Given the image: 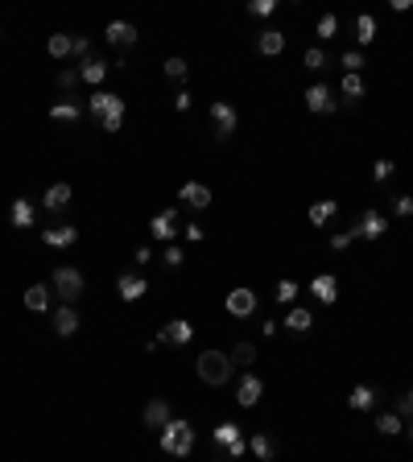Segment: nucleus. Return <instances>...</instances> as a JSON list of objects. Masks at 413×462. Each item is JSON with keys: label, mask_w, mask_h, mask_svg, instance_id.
Listing matches in <instances>:
<instances>
[{"label": "nucleus", "mask_w": 413, "mask_h": 462, "mask_svg": "<svg viewBox=\"0 0 413 462\" xmlns=\"http://www.w3.org/2000/svg\"><path fill=\"white\" fill-rule=\"evenodd\" d=\"M162 438H157V446L166 450V454H174V458H186V454H195V425L186 421V417H174L166 429H157Z\"/></svg>", "instance_id": "obj_1"}, {"label": "nucleus", "mask_w": 413, "mask_h": 462, "mask_svg": "<svg viewBox=\"0 0 413 462\" xmlns=\"http://www.w3.org/2000/svg\"><path fill=\"white\" fill-rule=\"evenodd\" d=\"M87 112L99 120L103 132H120L124 128V99L112 96V91H96V96L87 99Z\"/></svg>", "instance_id": "obj_2"}, {"label": "nucleus", "mask_w": 413, "mask_h": 462, "mask_svg": "<svg viewBox=\"0 0 413 462\" xmlns=\"http://www.w3.org/2000/svg\"><path fill=\"white\" fill-rule=\"evenodd\" d=\"M195 371H198V380L203 384H211V388H219V384H227L232 380V355H223V351H203L195 359Z\"/></svg>", "instance_id": "obj_3"}, {"label": "nucleus", "mask_w": 413, "mask_h": 462, "mask_svg": "<svg viewBox=\"0 0 413 462\" xmlns=\"http://www.w3.org/2000/svg\"><path fill=\"white\" fill-rule=\"evenodd\" d=\"M50 289H54V297H62V306H74L83 297V289H87V281H83V272L74 265H58L54 277H50Z\"/></svg>", "instance_id": "obj_4"}, {"label": "nucleus", "mask_w": 413, "mask_h": 462, "mask_svg": "<svg viewBox=\"0 0 413 462\" xmlns=\"http://www.w3.org/2000/svg\"><path fill=\"white\" fill-rule=\"evenodd\" d=\"M215 446L227 450V458H244L248 454V438H240V425L236 421H219L215 425Z\"/></svg>", "instance_id": "obj_5"}, {"label": "nucleus", "mask_w": 413, "mask_h": 462, "mask_svg": "<svg viewBox=\"0 0 413 462\" xmlns=\"http://www.w3.org/2000/svg\"><path fill=\"white\" fill-rule=\"evenodd\" d=\"M339 108V99H335V91L327 87V83H310L306 87V112H315V116H331Z\"/></svg>", "instance_id": "obj_6"}, {"label": "nucleus", "mask_w": 413, "mask_h": 462, "mask_svg": "<svg viewBox=\"0 0 413 462\" xmlns=\"http://www.w3.org/2000/svg\"><path fill=\"white\" fill-rule=\"evenodd\" d=\"M211 124H215L219 141H227V137L236 132V124H240V112H236L227 99H215V103H211Z\"/></svg>", "instance_id": "obj_7"}, {"label": "nucleus", "mask_w": 413, "mask_h": 462, "mask_svg": "<svg viewBox=\"0 0 413 462\" xmlns=\"http://www.w3.org/2000/svg\"><path fill=\"white\" fill-rule=\"evenodd\" d=\"M149 231H153V240H166V243L178 240V231H182L178 207H166V211H157V215H153V223H149Z\"/></svg>", "instance_id": "obj_8"}, {"label": "nucleus", "mask_w": 413, "mask_h": 462, "mask_svg": "<svg viewBox=\"0 0 413 462\" xmlns=\"http://www.w3.org/2000/svg\"><path fill=\"white\" fill-rule=\"evenodd\" d=\"M256 301H261V297L248 289V285H240V289L227 293L223 306H227V314H232V318H252V314H256Z\"/></svg>", "instance_id": "obj_9"}, {"label": "nucleus", "mask_w": 413, "mask_h": 462, "mask_svg": "<svg viewBox=\"0 0 413 462\" xmlns=\"http://www.w3.org/2000/svg\"><path fill=\"white\" fill-rule=\"evenodd\" d=\"M103 42H108V46H116V50H132L137 42H141V33H137L128 21H112L108 29H103Z\"/></svg>", "instance_id": "obj_10"}, {"label": "nucleus", "mask_w": 413, "mask_h": 462, "mask_svg": "<svg viewBox=\"0 0 413 462\" xmlns=\"http://www.w3.org/2000/svg\"><path fill=\"white\" fill-rule=\"evenodd\" d=\"M261 392H265V380L252 376V371H244L240 384H236V405H240V409H252V405L261 400Z\"/></svg>", "instance_id": "obj_11"}, {"label": "nucleus", "mask_w": 413, "mask_h": 462, "mask_svg": "<svg viewBox=\"0 0 413 462\" xmlns=\"http://www.w3.org/2000/svg\"><path fill=\"white\" fill-rule=\"evenodd\" d=\"M116 293H120V301H141L149 293V281L141 272H120L116 277Z\"/></svg>", "instance_id": "obj_12"}, {"label": "nucleus", "mask_w": 413, "mask_h": 462, "mask_svg": "<svg viewBox=\"0 0 413 462\" xmlns=\"http://www.w3.org/2000/svg\"><path fill=\"white\" fill-rule=\"evenodd\" d=\"M141 421H145L149 429H166L174 421V413H170V400H162V396H153L145 405V413H141Z\"/></svg>", "instance_id": "obj_13"}, {"label": "nucleus", "mask_w": 413, "mask_h": 462, "mask_svg": "<svg viewBox=\"0 0 413 462\" xmlns=\"http://www.w3.org/2000/svg\"><path fill=\"white\" fill-rule=\"evenodd\" d=\"M54 335L58 339H74L79 335V310L74 306H58L54 310Z\"/></svg>", "instance_id": "obj_14"}, {"label": "nucleus", "mask_w": 413, "mask_h": 462, "mask_svg": "<svg viewBox=\"0 0 413 462\" xmlns=\"http://www.w3.org/2000/svg\"><path fill=\"white\" fill-rule=\"evenodd\" d=\"M178 198H182L191 211H207V207H211V186H203V182H186V186L178 190Z\"/></svg>", "instance_id": "obj_15"}, {"label": "nucleus", "mask_w": 413, "mask_h": 462, "mask_svg": "<svg viewBox=\"0 0 413 462\" xmlns=\"http://www.w3.org/2000/svg\"><path fill=\"white\" fill-rule=\"evenodd\" d=\"M310 293H315L322 306H335V301H339V281H335L331 272H318L315 281H310Z\"/></svg>", "instance_id": "obj_16"}, {"label": "nucleus", "mask_w": 413, "mask_h": 462, "mask_svg": "<svg viewBox=\"0 0 413 462\" xmlns=\"http://www.w3.org/2000/svg\"><path fill=\"white\" fill-rule=\"evenodd\" d=\"M9 219H13V227L29 231V227H33V219H38V207H33V198H13V207H9Z\"/></svg>", "instance_id": "obj_17"}, {"label": "nucleus", "mask_w": 413, "mask_h": 462, "mask_svg": "<svg viewBox=\"0 0 413 462\" xmlns=\"http://www.w3.org/2000/svg\"><path fill=\"white\" fill-rule=\"evenodd\" d=\"M191 339H195V326H191L186 318H174L170 326H166V330L157 335V342H174V347H186Z\"/></svg>", "instance_id": "obj_18"}, {"label": "nucleus", "mask_w": 413, "mask_h": 462, "mask_svg": "<svg viewBox=\"0 0 413 462\" xmlns=\"http://www.w3.org/2000/svg\"><path fill=\"white\" fill-rule=\"evenodd\" d=\"M71 198H74L71 182H54L46 195H42V207H46V211H67V207H71Z\"/></svg>", "instance_id": "obj_19"}, {"label": "nucleus", "mask_w": 413, "mask_h": 462, "mask_svg": "<svg viewBox=\"0 0 413 462\" xmlns=\"http://www.w3.org/2000/svg\"><path fill=\"white\" fill-rule=\"evenodd\" d=\"M256 50H261L265 58H277V54L285 50V33H281V29H273V25L261 29V33H256Z\"/></svg>", "instance_id": "obj_20"}, {"label": "nucleus", "mask_w": 413, "mask_h": 462, "mask_svg": "<svg viewBox=\"0 0 413 462\" xmlns=\"http://www.w3.org/2000/svg\"><path fill=\"white\" fill-rule=\"evenodd\" d=\"M360 240H380L385 231H389V219L380 215V211H364V219H360Z\"/></svg>", "instance_id": "obj_21"}, {"label": "nucleus", "mask_w": 413, "mask_h": 462, "mask_svg": "<svg viewBox=\"0 0 413 462\" xmlns=\"http://www.w3.org/2000/svg\"><path fill=\"white\" fill-rule=\"evenodd\" d=\"M74 240H79V231H74L71 223H58V227L42 231V243H46V248H71Z\"/></svg>", "instance_id": "obj_22"}, {"label": "nucleus", "mask_w": 413, "mask_h": 462, "mask_svg": "<svg viewBox=\"0 0 413 462\" xmlns=\"http://www.w3.org/2000/svg\"><path fill=\"white\" fill-rule=\"evenodd\" d=\"M50 297H54V289H50V285H29V289H25V310H33V314H46V310H50Z\"/></svg>", "instance_id": "obj_23"}, {"label": "nucleus", "mask_w": 413, "mask_h": 462, "mask_svg": "<svg viewBox=\"0 0 413 462\" xmlns=\"http://www.w3.org/2000/svg\"><path fill=\"white\" fill-rule=\"evenodd\" d=\"M376 400H380V392L368 388V384H356V388H351V396H347V405H351L356 413H368V409H376Z\"/></svg>", "instance_id": "obj_24"}, {"label": "nucleus", "mask_w": 413, "mask_h": 462, "mask_svg": "<svg viewBox=\"0 0 413 462\" xmlns=\"http://www.w3.org/2000/svg\"><path fill=\"white\" fill-rule=\"evenodd\" d=\"M285 330H293V335H310V330H315V314L302 310V306H293L290 314H285Z\"/></svg>", "instance_id": "obj_25"}, {"label": "nucleus", "mask_w": 413, "mask_h": 462, "mask_svg": "<svg viewBox=\"0 0 413 462\" xmlns=\"http://www.w3.org/2000/svg\"><path fill=\"white\" fill-rule=\"evenodd\" d=\"M376 33H380V25H376V17H368V13H360V17H356V42H360V46H372V42H376Z\"/></svg>", "instance_id": "obj_26"}, {"label": "nucleus", "mask_w": 413, "mask_h": 462, "mask_svg": "<svg viewBox=\"0 0 413 462\" xmlns=\"http://www.w3.org/2000/svg\"><path fill=\"white\" fill-rule=\"evenodd\" d=\"M108 71H112V67H108V62H103V58H87V62H83V67H79V74H83V83H103V79H108Z\"/></svg>", "instance_id": "obj_27"}, {"label": "nucleus", "mask_w": 413, "mask_h": 462, "mask_svg": "<svg viewBox=\"0 0 413 462\" xmlns=\"http://www.w3.org/2000/svg\"><path fill=\"white\" fill-rule=\"evenodd\" d=\"M339 96H343V103H356V99L364 96V74H343V79H339Z\"/></svg>", "instance_id": "obj_28"}, {"label": "nucleus", "mask_w": 413, "mask_h": 462, "mask_svg": "<svg viewBox=\"0 0 413 462\" xmlns=\"http://www.w3.org/2000/svg\"><path fill=\"white\" fill-rule=\"evenodd\" d=\"M248 450H252V454H256V458H273V454H277V441L268 438V434H252V438H248Z\"/></svg>", "instance_id": "obj_29"}, {"label": "nucleus", "mask_w": 413, "mask_h": 462, "mask_svg": "<svg viewBox=\"0 0 413 462\" xmlns=\"http://www.w3.org/2000/svg\"><path fill=\"white\" fill-rule=\"evenodd\" d=\"M315 37H318V42H331V37H339V17H335V13H322V17H318V25H315Z\"/></svg>", "instance_id": "obj_30"}, {"label": "nucleus", "mask_w": 413, "mask_h": 462, "mask_svg": "<svg viewBox=\"0 0 413 462\" xmlns=\"http://www.w3.org/2000/svg\"><path fill=\"white\" fill-rule=\"evenodd\" d=\"M227 355H232V367H252L256 364V347H252V342H236Z\"/></svg>", "instance_id": "obj_31"}, {"label": "nucleus", "mask_w": 413, "mask_h": 462, "mask_svg": "<svg viewBox=\"0 0 413 462\" xmlns=\"http://www.w3.org/2000/svg\"><path fill=\"white\" fill-rule=\"evenodd\" d=\"M71 42H74V33H54V37L46 42L50 58H71Z\"/></svg>", "instance_id": "obj_32"}, {"label": "nucleus", "mask_w": 413, "mask_h": 462, "mask_svg": "<svg viewBox=\"0 0 413 462\" xmlns=\"http://www.w3.org/2000/svg\"><path fill=\"white\" fill-rule=\"evenodd\" d=\"M327 62H331V58H327L322 46H306V54H302V67H306V71H327Z\"/></svg>", "instance_id": "obj_33"}, {"label": "nucleus", "mask_w": 413, "mask_h": 462, "mask_svg": "<svg viewBox=\"0 0 413 462\" xmlns=\"http://www.w3.org/2000/svg\"><path fill=\"white\" fill-rule=\"evenodd\" d=\"M401 429H405V421H401L397 413H380V417H376V434H385V438H397Z\"/></svg>", "instance_id": "obj_34"}, {"label": "nucleus", "mask_w": 413, "mask_h": 462, "mask_svg": "<svg viewBox=\"0 0 413 462\" xmlns=\"http://www.w3.org/2000/svg\"><path fill=\"white\" fill-rule=\"evenodd\" d=\"M339 67H343V74H360L364 71V50H347L339 58Z\"/></svg>", "instance_id": "obj_35"}, {"label": "nucleus", "mask_w": 413, "mask_h": 462, "mask_svg": "<svg viewBox=\"0 0 413 462\" xmlns=\"http://www.w3.org/2000/svg\"><path fill=\"white\" fill-rule=\"evenodd\" d=\"M335 207H339L335 198H322V202H315V207H310V223H327L331 215H335Z\"/></svg>", "instance_id": "obj_36"}, {"label": "nucleus", "mask_w": 413, "mask_h": 462, "mask_svg": "<svg viewBox=\"0 0 413 462\" xmlns=\"http://www.w3.org/2000/svg\"><path fill=\"white\" fill-rule=\"evenodd\" d=\"M79 116H83L79 103H54L50 108V120H79Z\"/></svg>", "instance_id": "obj_37"}, {"label": "nucleus", "mask_w": 413, "mask_h": 462, "mask_svg": "<svg viewBox=\"0 0 413 462\" xmlns=\"http://www.w3.org/2000/svg\"><path fill=\"white\" fill-rule=\"evenodd\" d=\"M392 170H397V166H392L389 157H380V161L372 166V182H376V186H385V182L392 178Z\"/></svg>", "instance_id": "obj_38"}, {"label": "nucleus", "mask_w": 413, "mask_h": 462, "mask_svg": "<svg viewBox=\"0 0 413 462\" xmlns=\"http://www.w3.org/2000/svg\"><path fill=\"white\" fill-rule=\"evenodd\" d=\"M162 71H166V79H178V83H182L191 67H186V58H166V67H162Z\"/></svg>", "instance_id": "obj_39"}, {"label": "nucleus", "mask_w": 413, "mask_h": 462, "mask_svg": "<svg viewBox=\"0 0 413 462\" xmlns=\"http://www.w3.org/2000/svg\"><path fill=\"white\" fill-rule=\"evenodd\" d=\"M162 260H166V265H170V268H182V265H186V252H182L178 243H166V252H162Z\"/></svg>", "instance_id": "obj_40"}, {"label": "nucleus", "mask_w": 413, "mask_h": 462, "mask_svg": "<svg viewBox=\"0 0 413 462\" xmlns=\"http://www.w3.org/2000/svg\"><path fill=\"white\" fill-rule=\"evenodd\" d=\"M356 240H360V231L351 227V231H339V236H331V248H335V252H347V248H351Z\"/></svg>", "instance_id": "obj_41"}, {"label": "nucleus", "mask_w": 413, "mask_h": 462, "mask_svg": "<svg viewBox=\"0 0 413 462\" xmlns=\"http://www.w3.org/2000/svg\"><path fill=\"white\" fill-rule=\"evenodd\" d=\"M293 297H298V281H277V301L293 306Z\"/></svg>", "instance_id": "obj_42"}, {"label": "nucleus", "mask_w": 413, "mask_h": 462, "mask_svg": "<svg viewBox=\"0 0 413 462\" xmlns=\"http://www.w3.org/2000/svg\"><path fill=\"white\" fill-rule=\"evenodd\" d=\"M392 413L401 417V421H413V388L405 392V396H397V409Z\"/></svg>", "instance_id": "obj_43"}, {"label": "nucleus", "mask_w": 413, "mask_h": 462, "mask_svg": "<svg viewBox=\"0 0 413 462\" xmlns=\"http://www.w3.org/2000/svg\"><path fill=\"white\" fill-rule=\"evenodd\" d=\"M248 13H252V17H273V13H277V0H252Z\"/></svg>", "instance_id": "obj_44"}, {"label": "nucleus", "mask_w": 413, "mask_h": 462, "mask_svg": "<svg viewBox=\"0 0 413 462\" xmlns=\"http://www.w3.org/2000/svg\"><path fill=\"white\" fill-rule=\"evenodd\" d=\"M392 211H397L401 219H409V215H413V198L409 195H397V198H392Z\"/></svg>", "instance_id": "obj_45"}, {"label": "nucleus", "mask_w": 413, "mask_h": 462, "mask_svg": "<svg viewBox=\"0 0 413 462\" xmlns=\"http://www.w3.org/2000/svg\"><path fill=\"white\" fill-rule=\"evenodd\" d=\"M71 54L87 62V58H91V37H74V42H71Z\"/></svg>", "instance_id": "obj_46"}, {"label": "nucleus", "mask_w": 413, "mask_h": 462, "mask_svg": "<svg viewBox=\"0 0 413 462\" xmlns=\"http://www.w3.org/2000/svg\"><path fill=\"white\" fill-rule=\"evenodd\" d=\"M182 236H186V240H191V243H203V240H207V231H203V223H186V227H182Z\"/></svg>", "instance_id": "obj_47"}, {"label": "nucleus", "mask_w": 413, "mask_h": 462, "mask_svg": "<svg viewBox=\"0 0 413 462\" xmlns=\"http://www.w3.org/2000/svg\"><path fill=\"white\" fill-rule=\"evenodd\" d=\"M79 79H83V74L67 67V71H58V87H62V91H71V87H74V83H79Z\"/></svg>", "instance_id": "obj_48"}, {"label": "nucleus", "mask_w": 413, "mask_h": 462, "mask_svg": "<svg viewBox=\"0 0 413 462\" xmlns=\"http://www.w3.org/2000/svg\"><path fill=\"white\" fill-rule=\"evenodd\" d=\"M191 103H195L191 91H178V96H174V108H178V112H191Z\"/></svg>", "instance_id": "obj_49"}, {"label": "nucleus", "mask_w": 413, "mask_h": 462, "mask_svg": "<svg viewBox=\"0 0 413 462\" xmlns=\"http://www.w3.org/2000/svg\"><path fill=\"white\" fill-rule=\"evenodd\" d=\"M132 260H137V265H145V260H153V248H145V243H141V248L132 252Z\"/></svg>", "instance_id": "obj_50"}, {"label": "nucleus", "mask_w": 413, "mask_h": 462, "mask_svg": "<svg viewBox=\"0 0 413 462\" xmlns=\"http://www.w3.org/2000/svg\"><path fill=\"white\" fill-rule=\"evenodd\" d=\"M277 330H281V326H277V322H273V318H268L265 326H261V335H265V339H273V335H277Z\"/></svg>", "instance_id": "obj_51"}, {"label": "nucleus", "mask_w": 413, "mask_h": 462, "mask_svg": "<svg viewBox=\"0 0 413 462\" xmlns=\"http://www.w3.org/2000/svg\"><path fill=\"white\" fill-rule=\"evenodd\" d=\"M211 462H223V454H215V458H211Z\"/></svg>", "instance_id": "obj_52"}, {"label": "nucleus", "mask_w": 413, "mask_h": 462, "mask_svg": "<svg viewBox=\"0 0 413 462\" xmlns=\"http://www.w3.org/2000/svg\"><path fill=\"white\" fill-rule=\"evenodd\" d=\"M409 438H413V421H409Z\"/></svg>", "instance_id": "obj_53"}]
</instances>
